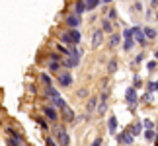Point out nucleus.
I'll return each mask as SVG.
<instances>
[{
    "label": "nucleus",
    "instance_id": "f257e3e1",
    "mask_svg": "<svg viewBox=\"0 0 158 146\" xmlns=\"http://www.w3.org/2000/svg\"><path fill=\"white\" fill-rule=\"evenodd\" d=\"M80 39H82V35H80L78 29H69V31L60 33V41H63V43H69V47L78 45V43H80Z\"/></svg>",
    "mask_w": 158,
    "mask_h": 146
},
{
    "label": "nucleus",
    "instance_id": "f03ea898",
    "mask_svg": "<svg viewBox=\"0 0 158 146\" xmlns=\"http://www.w3.org/2000/svg\"><path fill=\"white\" fill-rule=\"evenodd\" d=\"M53 135H55V140H59V142H60V146H69L70 136H69V132H66V129H64L63 125H55Z\"/></svg>",
    "mask_w": 158,
    "mask_h": 146
},
{
    "label": "nucleus",
    "instance_id": "7ed1b4c3",
    "mask_svg": "<svg viewBox=\"0 0 158 146\" xmlns=\"http://www.w3.org/2000/svg\"><path fill=\"white\" fill-rule=\"evenodd\" d=\"M125 99H127V103H129L131 107H135V105H137V101H139V97H137V88H127V92H125Z\"/></svg>",
    "mask_w": 158,
    "mask_h": 146
},
{
    "label": "nucleus",
    "instance_id": "20e7f679",
    "mask_svg": "<svg viewBox=\"0 0 158 146\" xmlns=\"http://www.w3.org/2000/svg\"><path fill=\"white\" fill-rule=\"evenodd\" d=\"M66 26H69L70 29H78V26L82 23V20H80V16L78 14H70V16H66Z\"/></svg>",
    "mask_w": 158,
    "mask_h": 146
},
{
    "label": "nucleus",
    "instance_id": "39448f33",
    "mask_svg": "<svg viewBox=\"0 0 158 146\" xmlns=\"http://www.w3.org/2000/svg\"><path fill=\"white\" fill-rule=\"evenodd\" d=\"M72 82H74V78H72L70 72H63V74H59V84H60L63 88L72 86Z\"/></svg>",
    "mask_w": 158,
    "mask_h": 146
},
{
    "label": "nucleus",
    "instance_id": "423d86ee",
    "mask_svg": "<svg viewBox=\"0 0 158 146\" xmlns=\"http://www.w3.org/2000/svg\"><path fill=\"white\" fill-rule=\"evenodd\" d=\"M102 43H104V31H102V29H96L92 33V49H98Z\"/></svg>",
    "mask_w": 158,
    "mask_h": 146
},
{
    "label": "nucleus",
    "instance_id": "0eeeda50",
    "mask_svg": "<svg viewBox=\"0 0 158 146\" xmlns=\"http://www.w3.org/2000/svg\"><path fill=\"white\" fill-rule=\"evenodd\" d=\"M133 39H137L141 45L147 43V37H144V33H143V29H141V27H133Z\"/></svg>",
    "mask_w": 158,
    "mask_h": 146
},
{
    "label": "nucleus",
    "instance_id": "6e6552de",
    "mask_svg": "<svg viewBox=\"0 0 158 146\" xmlns=\"http://www.w3.org/2000/svg\"><path fill=\"white\" fill-rule=\"evenodd\" d=\"M43 113H45V117L51 119V121H57V119H59L57 107H43Z\"/></svg>",
    "mask_w": 158,
    "mask_h": 146
},
{
    "label": "nucleus",
    "instance_id": "1a4fd4ad",
    "mask_svg": "<svg viewBox=\"0 0 158 146\" xmlns=\"http://www.w3.org/2000/svg\"><path fill=\"white\" fill-rule=\"evenodd\" d=\"M106 109H107V92H104V94H102V97H100L98 113H100V115H102V113H106Z\"/></svg>",
    "mask_w": 158,
    "mask_h": 146
},
{
    "label": "nucleus",
    "instance_id": "9d476101",
    "mask_svg": "<svg viewBox=\"0 0 158 146\" xmlns=\"http://www.w3.org/2000/svg\"><path fill=\"white\" fill-rule=\"evenodd\" d=\"M107 131H109V135H115L117 132V119H115V115H111L107 121Z\"/></svg>",
    "mask_w": 158,
    "mask_h": 146
},
{
    "label": "nucleus",
    "instance_id": "9b49d317",
    "mask_svg": "<svg viewBox=\"0 0 158 146\" xmlns=\"http://www.w3.org/2000/svg\"><path fill=\"white\" fill-rule=\"evenodd\" d=\"M117 140H119V142H125V144H129V146H131V144H133V135H131L129 131H125V132H121V135L117 136Z\"/></svg>",
    "mask_w": 158,
    "mask_h": 146
},
{
    "label": "nucleus",
    "instance_id": "f8f14e48",
    "mask_svg": "<svg viewBox=\"0 0 158 146\" xmlns=\"http://www.w3.org/2000/svg\"><path fill=\"white\" fill-rule=\"evenodd\" d=\"M84 12H86V4H84V0H76V2H74V14L82 16Z\"/></svg>",
    "mask_w": 158,
    "mask_h": 146
},
{
    "label": "nucleus",
    "instance_id": "ddd939ff",
    "mask_svg": "<svg viewBox=\"0 0 158 146\" xmlns=\"http://www.w3.org/2000/svg\"><path fill=\"white\" fill-rule=\"evenodd\" d=\"M53 107H59V109H64L66 107V101L63 99L60 95H57V97H53Z\"/></svg>",
    "mask_w": 158,
    "mask_h": 146
},
{
    "label": "nucleus",
    "instance_id": "4468645a",
    "mask_svg": "<svg viewBox=\"0 0 158 146\" xmlns=\"http://www.w3.org/2000/svg\"><path fill=\"white\" fill-rule=\"evenodd\" d=\"M102 31H107V33H111V31H113L111 20H102Z\"/></svg>",
    "mask_w": 158,
    "mask_h": 146
},
{
    "label": "nucleus",
    "instance_id": "2eb2a0df",
    "mask_svg": "<svg viewBox=\"0 0 158 146\" xmlns=\"http://www.w3.org/2000/svg\"><path fill=\"white\" fill-rule=\"evenodd\" d=\"M143 33H144V37L147 39H156V29H152V27H147V29H143Z\"/></svg>",
    "mask_w": 158,
    "mask_h": 146
},
{
    "label": "nucleus",
    "instance_id": "dca6fc26",
    "mask_svg": "<svg viewBox=\"0 0 158 146\" xmlns=\"http://www.w3.org/2000/svg\"><path fill=\"white\" fill-rule=\"evenodd\" d=\"M84 4H86V10H96L100 4V0H84Z\"/></svg>",
    "mask_w": 158,
    "mask_h": 146
},
{
    "label": "nucleus",
    "instance_id": "f3484780",
    "mask_svg": "<svg viewBox=\"0 0 158 146\" xmlns=\"http://www.w3.org/2000/svg\"><path fill=\"white\" fill-rule=\"evenodd\" d=\"M119 41H121V35L113 33L111 37H109V47H117V45H119Z\"/></svg>",
    "mask_w": 158,
    "mask_h": 146
},
{
    "label": "nucleus",
    "instance_id": "a211bd4d",
    "mask_svg": "<svg viewBox=\"0 0 158 146\" xmlns=\"http://www.w3.org/2000/svg\"><path fill=\"white\" fill-rule=\"evenodd\" d=\"M49 70L53 72V74H57V72L60 70V64H59V60H51V63H49Z\"/></svg>",
    "mask_w": 158,
    "mask_h": 146
},
{
    "label": "nucleus",
    "instance_id": "6ab92c4d",
    "mask_svg": "<svg viewBox=\"0 0 158 146\" xmlns=\"http://www.w3.org/2000/svg\"><path fill=\"white\" fill-rule=\"evenodd\" d=\"M63 111H64V119H69V121H74V111H72V109H70L69 105H66V107L63 109Z\"/></svg>",
    "mask_w": 158,
    "mask_h": 146
},
{
    "label": "nucleus",
    "instance_id": "aec40b11",
    "mask_svg": "<svg viewBox=\"0 0 158 146\" xmlns=\"http://www.w3.org/2000/svg\"><path fill=\"white\" fill-rule=\"evenodd\" d=\"M115 70H117V60L111 59V60H109V64H107V72H109V74H113Z\"/></svg>",
    "mask_w": 158,
    "mask_h": 146
},
{
    "label": "nucleus",
    "instance_id": "412c9836",
    "mask_svg": "<svg viewBox=\"0 0 158 146\" xmlns=\"http://www.w3.org/2000/svg\"><path fill=\"white\" fill-rule=\"evenodd\" d=\"M141 131H143V123H135L133 125V129H131V135L135 136V135H141Z\"/></svg>",
    "mask_w": 158,
    "mask_h": 146
},
{
    "label": "nucleus",
    "instance_id": "4be33fe9",
    "mask_svg": "<svg viewBox=\"0 0 158 146\" xmlns=\"http://www.w3.org/2000/svg\"><path fill=\"white\" fill-rule=\"evenodd\" d=\"M133 45H135V39H133V37H129V39H125L123 49H125V51H131V49H133Z\"/></svg>",
    "mask_w": 158,
    "mask_h": 146
},
{
    "label": "nucleus",
    "instance_id": "5701e85b",
    "mask_svg": "<svg viewBox=\"0 0 158 146\" xmlns=\"http://www.w3.org/2000/svg\"><path fill=\"white\" fill-rule=\"evenodd\" d=\"M96 103H98V99H96V97H92V99L88 101V113H94V111H96Z\"/></svg>",
    "mask_w": 158,
    "mask_h": 146
},
{
    "label": "nucleus",
    "instance_id": "b1692460",
    "mask_svg": "<svg viewBox=\"0 0 158 146\" xmlns=\"http://www.w3.org/2000/svg\"><path fill=\"white\" fill-rule=\"evenodd\" d=\"M41 82L45 84V88H47V86H53V82H51V78H49V74H41Z\"/></svg>",
    "mask_w": 158,
    "mask_h": 146
},
{
    "label": "nucleus",
    "instance_id": "393cba45",
    "mask_svg": "<svg viewBox=\"0 0 158 146\" xmlns=\"http://www.w3.org/2000/svg\"><path fill=\"white\" fill-rule=\"evenodd\" d=\"M154 136H156V132H154L152 129H147V132H144V138H147V140H152Z\"/></svg>",
    "mask_w": 158,
    "mask_h": 146
},
{
    "label": "nucleus",
    "instance_id": "a878e982",
    "mask_svg": "<svg viewBox=\"0 0 158 146\" xmlns=\"http://www.w3.org/2000/svg\"><path fill=\"white\" fill-rule=\"evenodd\" d=\"M115 18H117V10H113V8H111V10L107 12V20H115Z\"/></svg>",
    "mask_w": 158,
    "mask_h": 146
},
{
    "label": "nucleus",
    "instance_id": "bb28decb",
    "mask_svg": "<svg viewBox=\"0 0 158 146\" xmlns=\"http://www.w3.org/2000/svg\"><path fill=\"white\" fill-rule=\"evenodd\" d=\"M143 127H147V129H154V123H152L150 119H144V121H143Z\"/></svg>",
    "mask_w": 158,
    "mask_h": 146
},
{
    "label": "nucleus",
    "instance_id": "cd10ccee",
    "mask_svg": "<svg viewBox=\"0 0 158 146\" xmlns=\"http://www.w3.org/2000/svg\"><path fill=\"white\" fill-rule=\"evenodd\" d=\"M37 123H39V127H41L43 131H47V129H49V125H47V121H45V119H37Z\"/></svg>",
    "mask_w": 158,
    "mask_h": 146
},
{
    "label": "nucleus",
    "instance_id": "c85d7f7f",
    "mask_svg": "<svg viewBox=\"0 0 158 146\" xmlns=\"http://www.w3.org/2000/svg\"><path fill=\"white\" fill-rule=\"evenodd\" d=\"M156 63H158V60H150V63L147 64V68H148L150 72H154V70H156Z\"/></svg>",
    "mask_w": 158,
    "mask_h": 146
},
{
    "label": "nucleus",
    "instance_id": "c756f323",
    "mask_svg": "<svg viewBox=\"0 0 158 146\" xmlns=\"http://www.w3.org/2000/svg\"><path fill=\"white\" fill-rule=\"evenodd\" d=\"M123 37H125V39L133 37V27H131V29H125V31H123Z\"/></svg>",
    "mask_w": 158,
    "mask_h": 146
},
{
    "label": "nucleus",
    "instance_id": "7c9ffc66",
    "mask_svg": "<svg viewBox=\"0 0 158 146\" xmlns=\"http://www.w3.org/2000/svg\"><path fill=\"white\" fill-rule=\"evenodd\" d=\"M133 10H135V12H141V10H143V4H141V2H135V6H133Z\"/></svg>",
    "mask_w": 158,
    "mask_h": 146
},
{
    "label": "nucleus",
    "instance_id": "2f4dec72",
    "mask_svg": "<svg viewBox=\"0 0 158 146\" xmlns=\"http://www.w3.org/2000/svg\"><path fill=\"white\" fill-rule=\"evenodd\" d=\"M88 95V90H78V97H86Z\"/></svg>",
    "mask_w": 158,
    "mask_h": 146
},
{
    "label": "nucleus",
    "instance_id": "473e14b6",
    "mask_svg": "<svg viewBox=\"0 0 158 146\" xmlns=\"http://www.w3.org/2000/svg\"><path fill=\"white\" fill-rule=\"evenodd\" d=\"M47 140V146H57V142H55V138H45Z\"/></svg>",
    "mask_w": 158,
    "mask_h": 146
},
{
    "label": "nucleus",
    "instance_id": "72a5a7b5",
    "mask_svg": "<svg viewBox=\"0 0 158 146\" xmlns=\"http://www.w3.org/2000/svg\"><path fill=\"white\" fill-rule=\"evenodd\" d=\"M141 84H143V82H141V78H139V76H135V86H133V88H139Z\"/></svg>",
    "mask_w": 158,
    "mask_h": 146
},
{
    "label": "nucleus",
    "instance_id": "f704fd0d",
    "mask_svg": "<svg viewBox=\"0 0 158 146\" xmlns=\"http://www.w3.org/2000/svg\"><path fill=\"white\" fill-rule=\"evenodd\" d=\"M150 99H152V95H150V94H144L143 95V101H150Z\"/></svg>",
    "mask_w": 158,
    "mask_h": 146
},
{
    "label": "nucleus",
    "instance_id": "c9c22d12",
    "mask_svg": "<svg viewBox=\"0 0 158 146\" xmlns=\"http://www.w3.org/2000/svg\"><path fill=\"white\" fill-rule=\"evenodd\" d=\"M92 146H102V138H96V140L92 142Z\"/></svg>",
    "mask_w": 158,
    "mask_h": 146
},
{
    "label": "nucleus",
    "instance_id": "e433bc0d",
    "mask_svg": "<svg viewBox=\"0 0 158 146\" xmlns=\"http://www.w3.org/2000/svg\"><path fill=\"white\" fill-rule=\"evenodd\" d=\"M154 90H156V92H158V80L154 82Z\"/></svg>",
    "mask_w": 158,
    "mask_h": 146
},
{
    "label": "nucleus",
    "instance_id": "4c0bfd02",
    "mask_svg": "<svg viewBox=\"0 0 158 146\" xmlns=\"http://www.w3.org/2000/svg\"><path fill=\"white\" fill-rule=\"evenodd\" d=\"M154 57H156V60H158V51H156V53H154Z\"/></svg>",
    "mask_w": 158,
    "mask_h": 146
},
{
    "label": "nucleus",
    "instance_id": "58836bf2",
    "mask_svg": "<svg viewBox=\"0 0 158 146\" xmlns=\"http://www.w3.org/2000/svg\"><path fill=\"white\" fill-rule=\"evenodd\" d=\"M20 146H27V144H23V142H22V144H20Z\"/></svg>",
    "mask_w": 158,
    "mask_h": 146
},
{
    "label": "nucleus",
    "instance_id": "ea45409f",
    "mask_svg": "<svg viewBox=\"0 0 158 146\" xmlns=\"http://www.w3.org/2000/svg\"><path fill=\"white\" fill-rule=\"evenodd\" d=\"M156 146H158V140H156Z\"/></svg>",
    "mask_w": 158,
    "mask_h": 146
},
{
    "label": "nucleus",
    "instance_id": "a19ab883",
    "mask_svg": "<svg viewBox=\"0 0 158 146\" xmlns=\"http://www.w3.org/2000/svg\"><path fill=\"white\" fill-rule=\"evenodd\" d=\"M156 131H158V127H156Z\"/></svg>",
    "mask_w": 158,
    "mask_h": 146
},
{
    "label": "nucleus",
    "instance_id": "79ce46f5",
    "mask_svg": "<svg viewBox=\"0 0 158 146\" xmlns=\"http://www.w3.org/2000/svg\"><path fill=\"white\" fill-rule=\"evenodd\" d=\"M131 146H133V144H131Z\"/></svg>",
    "mask_w": 158,
    "mask_h": 146
}]
</instances>
